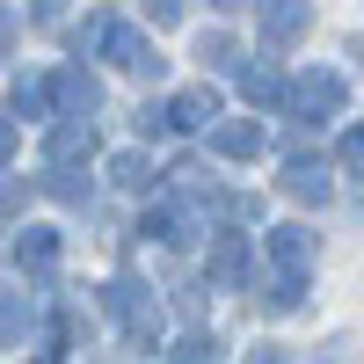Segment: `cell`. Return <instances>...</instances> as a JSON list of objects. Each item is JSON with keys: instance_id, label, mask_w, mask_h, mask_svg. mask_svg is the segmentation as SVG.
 <instances>
[{"instance_id": "obj_5", "label": "cell", "mask_w": 364, "mask_h": 364, "mask_svg": "<svg viewBox=\"0 0 364 364\" xmlns=\"http://www.w3.org/2000/svg\"><path fill=\"white\" fill-rule=\"evenodd\" d=\"M44 161H51V168L95 161V124H87V117H58V124L44 132Z\"/></svg>"}, {"instance_id": "obj_7", "label": "cell", "mask_w": 364, "mask_h": 364, "mask_svg": "<svg viewBox=\"0 0 364 364\" xmlns=\"http://www.w3.org/2000/svg\"><path fill=\"white\" fill-rule=\"evenodd\" d=\"M255 15H262V37L269 44H299L314 29V0H255Z\"/></svg>"}, {"instance_id": "obj_21", "label": "cell", "mask_w": 364, "mask_h": 364, "mask_svg": "<svg viewBox=\"0 0 364 364\" xmlns=\"http://www.w3.org/2000/svg\"><path fill=\"white\" fill-rule=\"evenodd\" d=\"M132 124H139V139H161V132H168V109H146V102H139Z\"/></svg>"}, {"instance_id": "obj_8", "label": "cell", "mask_w": 364, "mask_h": 364, "mask_svg": "<svg viewBox=\"0 0 364 364\" xmlns=\"http://www.w3.org/2000/svg\"><path fill=\"white\" fill-rule=\"evenodd\" d=\"M248 262H255V248H248V233H219V240H211V284H248Z\"/></svg>"}, {"instance_id": "obj_11", "label": "cell", "mask_w": 364, "mask_h": 364, "mask_svg": "<svg viewBox=\"0 0 364 364\" xmlns=\"http://www.w3.org/2000/svg\"><path fill=\"white\" fill-rule=\"evenodd\" d=\"M284 197H291V204H328V197H336V182H328V168H321V161L299 154V161L284 168Z\"/></svg>"}, {"instance_id": "obj_3", "label": "cell", "mask_w": 364, "mask_h": 364, "mask_svg": "<svg viewBox=\"0 0 364 364\" xmlns=\"http://www.w3.org/2000/svg\"><path fill=\"white\" fill-rule=\"evenodd\" d=\"M343 73H328V66H314V73H299L291 87H284V109L299 117V124H328V117L343 109Z\"/></svg>"}, {"instance_id": "obj_20", "label": "cell", "mask_w": 364, "mask_h": 364, "mask_svg": "<svg viewBox=\"0 0 364 364\" xmlns=\"http://www.w3.org/2000/svg\"><path fill=\"white\" fill-rule=\"evenodd\" d=\"M336 154H343V168H364V124H350V132H343Z\"/></svg>"}, {"instance_id": "obj_9", "label": "cell", "mask_w": 364, "mask_h": 364, "mask_svg": "<svg viewBox=\"0 0 364 364\" xmlns=\"http://www.w3.org/2000/svg\"><path fill=\"white\" fill-rule=\"evenodd\" d=\"M168 124L175 132H219V87H190V95L168 102Z\"/></svg>"}, {"instance_id": "obj_13", "label": "cell", "mask_w": 364, "mask_h": 364, "mask_svg": "<svg viewBox=\"0 0 364 364\" xmlns=\"http://www.w3.org/2000/svg\"><path fill=\"white\" fill-rule=\"evenodd\" d=\"M22 336H29V291L0 284V350H15Z\"/></svg>"}, {"instance_id": "obj_4", "label": "cell", "mask_w": 364, "mask_h": 364, "mask_svg": "<svg viewBox=\"0 0 364 364\" xmlns=\"http://www.w3.org/2000/svg\"><path fill=\"white\" fill-rule=\"evenodd\" d=\"M262 255L277 262L284 284H306V269H314V233H306V226H269V233H262Z\"/></svg>"}, {"instance_id": "obj_1", "label": "cell", "mask_w": 364, "mask_h": 364, "mask_svg": "<svg viewBox=\"0 0 364 364\" xmlns=\"http://www.w3.org/2000/svg\"><path fill=\"white\" fill-rule=\"evenodd\" d=\"M73 44H80V51H102L109 66H124V73H139V80H161V73H168V58L146 44V29L117 22V15H87V29H80Z\"/></svg>"}, {"instance_id": "obj_2", "label": "cell", "mask_w": 364, "mask_h": 364, "mask_svg": "<svg viewBox=\"0 0 364 364\" xmlns=\"http://www.w3.org/2000/svg\"><path fill=\"white\" fill-rule=\"evenodd\" d=\"M102 306L124 321V343L132 350H161V299L146 291L139 277H109L102 284Z\"/></svg>"}, {"instance_id": "obj_15", "label": "cell", "mask_w": 364, "mask_h": 364, "mask_svg": "<svg viewBox=\"0 0 364 364\" xmlns=\"http://www.w3.org/2000/svg\"><path fill=\"white\" fill-rule=\"evenodd\" d=\"M109 182L132 190V197H146V190H154V161H146V154H117L109 161Z\"/></svg>"}, {"instance_id": "obj_27", "label": "cell", "mask_w": 364, "mask_h": 364, "mask_svg": "<svg viewBox=\"0 0 364 364\" xmlns=\"http://www.w3.org/2000/svg\"><path fill=\"white\" fill-rule=\"evenodd\" d=\"M350 51H357V58H364V37H357V44H350Z\"/></svg>"}, {"instance_id": "obj_18", "label": "cell", "mask_w": 364, "mask_h": 364, "mask_svg": "<svg viewBox=\"0 0 364 364\" xmlns=\"http://www.w3.org/2000/svg\"><path fill=\"white\" fill-rule=\"evenodd\" d=\"M44 102H51L44 80H15V87H8V109H15V117H44Z\"/></svg>"}, {"instance_id": "obj_19", "label": "cell", "mask_w": 364, "mask_h": 364, "mask_svg": "<svg viewBox=\"0 0 364 364\" xmlns=\"http://www.w3.org/2000/svg\"><path fill=\"white\" fill-rule=\"evenodd\" d=\"M197 58H204L211 73H226V66H233V37H226V29H211V37H197Z\"/></svg>"}, {"instance_id": "obj_16", "label": "cell", "mask_w": 364, "mask_h": 364, "mask_svg": "<svg viewBox=\"0 0 364 364\" xmlns=\"http://www.w3.org/2000/svg\"><path fill=\"white\" fill-rule=\"evenodd\" d=\"M44 190H51L58 204H80V211H87V197H95V182H87L80 168H51V175H44Z\"/></svg>"}, {"instance_id": "obj_12", "label": "cell", "mask_w": 364, "mask_h": 364, "mask_svg": "<svg viewBox=\"0 0 364 364\" xmlns=\"http://www.w3.org/2000/svg\"><path fill=\"white\" fill-rule=\"evenodd\" d=\"M15 262L44 277V269L58 262V233H51V226H22V233H15Z\"/></svg>"}, {"instance_id": "obj_22", "label": "cell", "mask_w": 364, "mask_h": 364, "mask_svg": "<svg viewBox=\"0 0 364 364\" xmlns=\"http://www.w3.org/2000/svg\"><path fill=\"white\" fill-rule=\"evenodd\" d=\"M15 139H22V132H15V117H0V168L15 161Z\"/></svg>"}, {"instance_id": "obj_25", "label": "cell", "mask_w": 364, "mask_h": 364, "mask_svg": "<svg viewBox=\"0 0 364 364\" xmlns=\"http://www.w3.org/2000/svg\"><path fill=\"white\" fill-rule=\"evenodd\" d=\"M8 51H15V15L0 8V58H8Z\"/></svg>"}, {"instance_id": "obj_26", "label": "cell", "mask_w": 364, "mask_h": 364, "mask_svg": "<svg viewBox=\"0 0 364 364\" xmlns=\"http://www.w3.org/2000/svg\"><path fill=\"white\" fill-rule=\"evenodd\" d=\"M211 8H240V0H211Z\"/></svg>"}, {"instance_id": "obj_24", "label": "cell", "mask_w": 364, "mask_h": 364, "mask_svg": "<svg viewBox=\"0 0 364 364\" xmlns=\"http://www.w3.org/2000/svg\"><path fill=\"white\" fill-rule=\"evenodd\" d=\"M22 197H29V182H0V211H15Z\"/></svg>"}, {"instance_id": "obj_6", "label": "cell", "mask_w": 364, "mask_h": 364, "mask_svg": "<svg viewBox=\"0 0 364 364\" xmlns=\"http://www.w3.org/2000/svg\"><path fill=\"white\" fill-rule=\"evenodd\" d=\"M51 95H58V109H66V117H87V124H95V109H102V80L87 73V66H58V73H51Z\"/></svg>"}, {"instance_id": "obj_10", "label": "cell", "mask_w": 364, "mask_h": 364, "mask_svg": "<svg viewBox=\"0 0 364 364\" xmlns=\"http://www.w3.org/2000/svg\"><path fill=\"white\" fill-rule=\"evenodd\" d=\"M262 146H269V132L255 124V117H226V124L211 132V154H226V161H255Z\"/></svg>"}, {"instance_id": "obj_14", "label": "cell", "mask_w": 364, "mask_h": 364, "mask_svg": "<svg viewBox=\"0 0 364 364\" xmlns=\"http://www.w3.org/2000/svg\"><path fill=\"white\" fill-rule=\"evenodd\" d=\"M284 87H291V80H284L277 66H269V58H262V66H248V73H240V95H248L255 109H269V102H284Z\"/></svg>"}, {"instance_id": "obj_17", "label": "cell", "mask_w": 364, "mask_h": 364, "mask_svg": "<svg viewBox=\"0 0 364 364\" xmlns=\"http://www.w3.org/2000/svg\"><path fill=\"white\" fill-rule=\"evenodd\" d=\"M175 364H219V336H211V328H190V336L175 343Z\"/></svg>"}, {"instance_id": "obj_23", "label": "cell", "mask_w": 364, "mask_h": 364, "mask_svg": "<svg viewBox=\"0 0 364 364\" xmlns=\"http://www.w3.org/2000/svg\"><path fill=\"white\" fill-rule=\"evenodd\" d=\"M146 15L154 22H182V0H146Z\"/></svg>"}]
</instances>
